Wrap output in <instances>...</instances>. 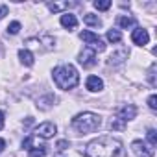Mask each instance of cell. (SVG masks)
Segmentation results:
<instances>
[{
    "instance_id": "52a82bcc",
    "label": "cell",
    "mask_w": 157,
    "mask_h": 157,
    "mask_svg": "<svg viewBox=\"0 0 157 157\" xmlns=\"http://www.w3.org/2000/svg\"><path fill=\"white\" fill-rule=\"evenodd\" d=\"M135 117H137V107H135L133 104H128V105H122V107L117 109V118H120V120H124V122L133 120Z\"/></svg>"
},
{
    "instance_id": "83f0119b",
    "label": "cell",
    "mask_w": 157,
    "mask_h": 157,
    "mask_svg": "<svg viewBox=\"0 0 157 157\" xmlns=\"http://www.w3.org/2000/svg\"><path fill=\"white\" fill-rule=\"evenodd\" d=\"M2 128H4V113L0 111V129H2Z\"/></svg>"
},
{
    "instance_id": "9a60e30c",
    "label": "cell",
    "mask_w": 157,
    "mask_h": 157,
    "mask_svg": "<svg viewBox=\"0 0 157 157\" xmlns=\"http://www.w3.org/2000/svg\"><path fill=\"white\" fill-rule=\"evenodd\" d=\"M124 59H128V50H122V52H118V54H111L109 63H111V65H118V63H122Z\"/></svg>"
},
{
    "instance_id": "3957f363",
    "label": "cell",
    "mask_w": 157,
    "mask_h": 157,
    "mask_svg": "<svg viewBox=\"0 0 157 157\" xmlns=\"http://www.w3.org/2000/svg\"><path fill=\"white\" fill-rule=\"evenodd\" d=\"M72 128L78 131V133H93L96 131L100 126H102V118L96 115V113H91V111H85V113H80L72 118Z\"/></svg>"
},
{
    "instance_id": "8992f818",
    "label": "cell",
    "mask_w": 157,
    "mask_h": 157,
    "mask_svg": "<svg viewBox=\"0 0 157 157\" xmlns=\"http://www.w3.org/2000/svg\"><path fill=\"white\" fill-rule=\"evenodd\" d=\"M78 61H80V65H82V67H85V68L94 67V65H96V52H94V50H91V48L87 46V48H83V52L80 54Z\"/></svg>"
},
{
    "instance_id": "7a4b0ae2",
    "label": "cell",
    "mask_w": 157,
    "mask_h": 157,
    "mask_svg": "<svg viewBox=\"0 0 157 157\" xmlns=\"http://www.w3.org/2000/svg\"><path fill=\"white\" fill-rule=\"evenodd\" d=\"M52 76H54L56 85L59 89H63V91H70V89H74L78 83H80V74H78L76 67H72L70 63L56 67Z\"/></svg>"
},
{
    "instance_id": "d6986e66",
    "label": "cell",
    "mask_w": 157,
    "mask_h": 157,
    "mask_svg": "<svg viewBox=\"0 0 157 157\" xmlns=\"http://www.w3.org/2000/svg\"><path fill=\"white\" fill-rule=\"evenodd\" d=\"M28 157H46V151H44L43 146H39V148H32L30 153H28Z\"/></svg>"
},
{
    "instance_id": "6da1fadb",
    "label": "cell",
    "mask_w": 157,
    "mask_h": 157,
    "mask_svg": "<svg viewBox=\"0 0 157 157\" xmlns=\"http://www.w3.org/2000/svg\"><path fill=\"white\" fill-rule=\"evenodd\" d=\"M85 157H126L124 144L113 137H98L85 148Z\"/></svg>"
},
{
    "instance_id": "30bf717a",
    "label": "cell",
    "mask_w": 157,
    "mask_h": 157,
    "mask_svg": "<svg viewBox=\"0 0 157 157\" xmlns=\"http://www.w3.org/2000/svg\"><path fill=\"white\" fill-rule=\"evenodd\" d=\"M85 85H87V89H89L91 93H98V91L104 89V82L100 80L98 76H89L87 82H85Z\"/></svg>"
},
{
    "instance_id": "7c38bea8",
    "label": "cell",
    "mask_w": 157,
    "mask_h": 157,
    "mask_svg": "<svg viewBox=\"0 0 157 157\" xmlns=\"http://www.w3.org/2000/svg\"><path fill=\"white\" fill-rule=\"evenodd\" d=\"M19 57H21V61L26 65V67H33V54L30 52V50H19Z\"/></svg>"
},
{
    "instance_id": "e0dca14e",
    "label": "cell",
    "mask_w": 157,
    "mask_h": 157,
    "mask_svg": "<svg viewBox=\"0 0 157 157\" xmlns=\"http://www.w3.org/2000/svg\"><path fill=\"white\" fill-rule=\"evenodd\" d=\"M109 129L122 131V129H126V122H124V120H120V118H113V120L109 122Z\"/></svg>"
},
{
    "instance_id": "ac0fdd59",
    "label": "cell",
    "mask_w": 157,
    "mask_h": 157,
    "mask_svg": "<svg viewBox=\"0 0 157 157\" xmlns=\"http://www.w3.org/2000/svg\"><path fill=\"white\" fill-rule=\"evenodd\" d=\"M107 41L109 43H120L122 41V33L118 30H109L107 32Z\"/></svg>"
},
{
    "instance_id": "7402d4cb",
    "label": "cell",
    "mask_w": 157,
    "mask_h": 157,
    "mask_svg": "<svg viewBox=\"0 0 157 157\" xmlns=\"http://www.w3.org/2000/svg\"><path fill=\"white\" fill-rule=\"evenodd\" d=\"M148 140H150V146L153 148L155 144H157V135H155V129H148Z\"/></svg>"
},
{
    "instance_id": "2e32d148",
    "label": "cell",
    "mask_w": 157,
    "mask_h": 157,
    "mask_svg": "<svg viewBox=\"0 0 157 157\" xmlns=\"http://www.w3.org/2000/svg\"><path fill=\"white\" fill-rule=\"evenodd\" d=\"M83 22H85V24H89V26H96V28H98V26H102V21H100L96 15H93V13H87V15L83 17Z\"/></svg>"
},
{
    "instance_id": "603a6c76",
    "label": "cell",
    "mask_w": 157,
    "mask_h": 157,
    "mask_svg": "<svg viewBox=\"0 0 157 157\" xmlns=\"http://www.w3.org/2000/svg\"><path fill=\"white\" fill-rule=\"evenodd\" d=\"M148 105H150V109H153V111L157 109V96H155V94H151V96L148 98Z\"/></svg>"
},
{
    "instance_id": "4fadbf2b",
    "label": "cell",
    "mask_w": 157,
    "mask_h": 157,
    "mask_svg": "<svg viewBox=\"0 0 157 157\" xmlns=\"http://www.w3.org/2000/svg\"><path fill=\"white\" fill-rule=\"evenodd\" d=\"M72 6H74L72 2H50V4H48V10L56 13V11H61V10H68V8H72Z\"/></svg>"
},
{
    "instance_id": "ba28073f",
    "label": "cell",
    "mask_w": 157,
    "mask_h": 157,
    "mask_svg": "<svg viewBox=\"0 0 157 157\" xmlns=\"http://www.w3.org/2000/svg\"><path fill=\"white\" fill-rule=\"evenodd\" d=\"M35 135L41 137V139H50V137H54V135H56V124H52V122H43V124H39V126L35 128Z\"/></svg>"
},
{
    "instance_id": "4316f807",
    "label": "cell",
    "mask_w": 157,
    "mask_h": 157,
    "mask_svg": "<svg viewBox=\"0 0 157 157\" xmlns=\"http://www.w3.org/2000/svg\"><path fill=\"white\" fill-rule=\"evenodd\" d=\"M4 148H6V140H4V139H0V153L4 151Z\"/></svg>"
},
{
    "instance_id": "484cf974",
    "label": "cell",
    "mask_w": 157,
    "mask_h": 157,
    "mask_svg": "<svg viewBox=\"0 0 157 157\" xmlns=\"http://www.w3.org/2000/svg\"><path fill=\"white\" fill-rule=\"evenodd\" d=\"M8 15V6H0V21Z\"/></svg>"
},
{
    "instance_id": "8fae6325",
    "label": "cell",
    "mask_w": 157,
    "mask_h": 157,
    "mask_svg": "<svg viewBox=\"0 0 157 157\" xmlns=\"http://www.w3.org/2000/svg\"><path fill=\"white\" fill-rule=\"evenodd\" d=\"M61 26L63 28H67V30H74L76 26H78V19H76V15H70V13H65V15H61Z\"/></svg>"
},
{
    "instance_id": "cb8c5ba5",
    "label": "cell",
    "mask_w": 157,
    "mask_h": 157,
    "mask_svg": "<svg viewBox=\"0 0 157 157\" xmlns=\"http://www.w3.org/2000/svg\"><path fill=\"white\" fill-rule=\"evenodd\" d=\"M32 144H33V139H32V137H28V139H24V140H22V148L32 150Z\"/></svg>"
},
{
    "instance_id": "ffe728a7",
    "label": "cell",
    "mask_w": 157,
    "mask_h": 157,
    "mask_svg": "<svg viewBox=\"0 0 157 157\" xmlns=\"http://www.w3.org/2000/svg\"><path fill=\"white\" fill-rule=\"evenodd\" d=\"M94 8L100 10V11H105V10L111 8V2H109V0H96V2H94Z\"/></svg>"
},
{
    "instance_id": "5b68a950",
    "label": "cell",
    "mask_w": 157,
    "mask_h": 157,
    "mask_svg": "<svg viewBox=\"0 0 157 157\" xmlns=\"http://www.w3.org/2000/svg\"><path fill=\"white\" fill-rule=\"evenodd\" d=\"M131 150L137 157H153V148L151 146H146V142L142 140H133L131 142Z\"/></svg>"
},
{
    "instance_id": "9c48e42d",
    "label": "cell",
    "mask_w": 157,
    "mask_h": 157,
    "mask_svg": "<svg viewBox=\"0 0 157 157\" xmlns=\"http://www.w3.org/2000/svg\"><path fill=\"white\" fill-rule=\"evenodd\" d=\"M131 41H133L135 44H139V46H144V44H148L150 35H148V32H146V30L137 28V30H133V33H131Z\"/></svg>"
},
{
    "instance_id": "d4e9b609",
    "label": "cell",
    "mask_w": 157,
    "mask_h": 157,
    "mask_svg": "<svg viewBox=\"0 0 157 157\" xmlns=\"http://www.w3.org/2000/svg\"><path fill=\"white\" fill-rule=\"evenodd\" d=\"M67 148H68V140H59V142H57V150L63 151V150H67Z\"/></svg>"
},
{
    "instance_id": "44dd1931",
    "label": "cell",
    "mask_w": 157,
    "mask_h": 157,
    "mask_svg": "<svg viewBox=\"0 0 157 157\" xmlns=\"http://www.w3.org/2000/svg\"><path fill=\"white\" fill-rule=\"evenodd\" d=\"M19 30H21V22H11L10 26H8V33H11V35H15V33H19Z\"/></svg>"
},
{
    "instance_id": "5bb4252c",
    "label": "cell",
    "mask_w": 157,
    "mask_h": 157,
    "mask_svg": "<svg viewBox=\"0 0 157 157\" xmlns=\"http://www.w3.org/2000/svg\"><path fill=\"white\" fill-rule=\"evenodd\" d=\"M117 22H118V26H122V28H131V26H135V19L133 17H126V15H120L118 19H117Z\"/></svg>"
},
{
    "instance_id": "277c9868",
    "label": "cell",
    "mask_w": 157,
    "mask_h": 157,
    "mask_svg": "<svg viewBox=\"0 0 157 157\" xmlns=\"http://www.w3.org/2000/svg\"><path fill=\"white\" fill-rule=\"evenodd\" d=\"M80 37H82V41H83V43H87V44H89V48H91V50H94V52H104V50H105L104 41H102L96 33H93V32H89V30H83V32L80 33Z\"/></svg>"
}]
</instances>
